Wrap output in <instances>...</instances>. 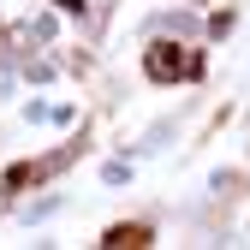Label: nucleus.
<instances>
[{"label": "nucleus", "instance_id": "obj_1", "mask_svg": "<svg viewBox=\"0 0 250 250\" xmlns=\"http://www.w3.org/2000/svg\"><path fill=\"white\" fill-rule=\"evenodd\" d=\"M143 72H149L155 83H191V78L203 72V54H197V48H185V42H149Z\"/></svg>", "mask_w": 250, "mask_h": 250}, {"label": "nucleus", "instance_id": "obj_3", "mask_svg": "<svg viewBox=\"0 0 250 250\" xmlns=\"http://www.w3.org/2000/svg\"><path fill=\"white\" fill-rule=\"evenodd\" d=\"M102 244H107V250H143V244H155V232H149L143 221H119V227L102 232Z\"/></svg>", "mask_w": 250, "mask_h": 250}, {"label": "nucleus", "instance_id": "obj_4", "mask_svg": "<svg viewBox=\"0 0 250 250\" xmlns=\"http://www.w3.org/2000/svg\"><path fill=\"white\" fill-rule=\"evenodd\" d=\"M60 6H66V12H78V6H83V0H60Z\"/></svg>", "mask_w": 250, "mask_h": 250}, {"label": "nucleus", "instance_id": "obj_2", "mask_svg": "<svg viewBox=\"0 0 250 250\" xmlns=\"http://www.w3.org/2000/svg\"><path fill=\"white\" fill-rule=\"evenodd\" d=\"M72 155H78V143H72V149H60V155H48V161H30V167H12V173H6V191H18V185H36V179L60 173V167L72 161Z\"/></svg>", "mask_w": 250, "mask_h": 250}]
</instances>
